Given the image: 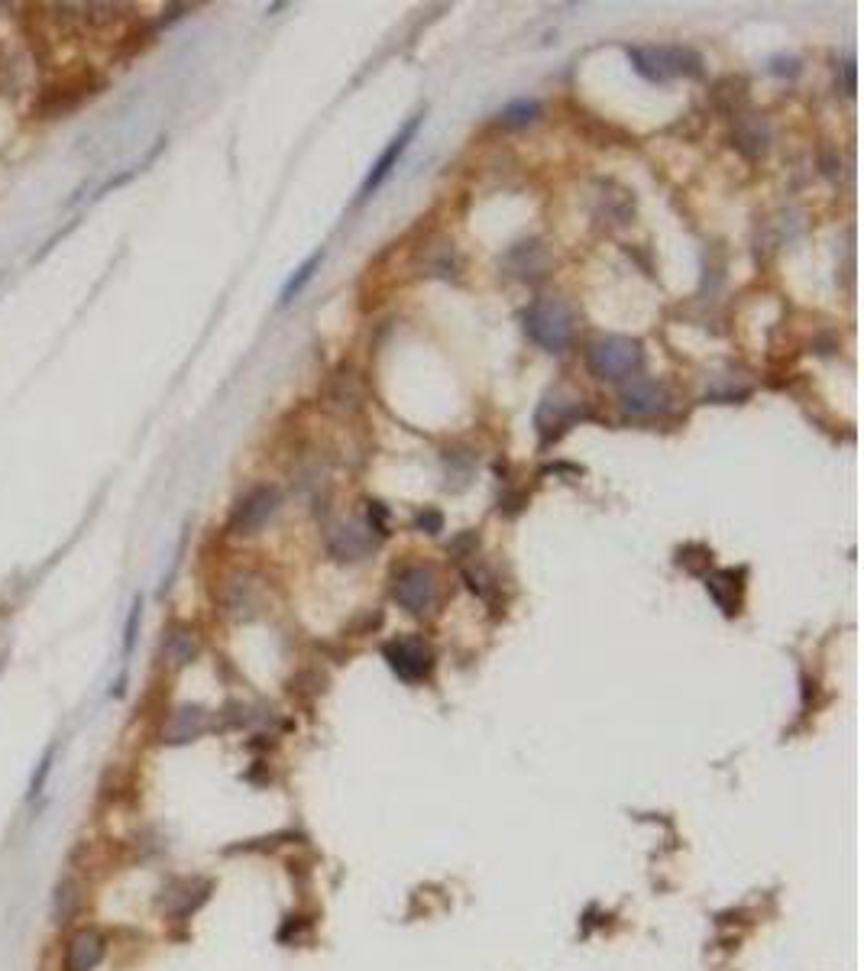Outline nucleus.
<instances>
[{"label": "nucleus", "instance_id": "nucleus-1", "mask_svg": "<svg viewBox=\"0 0 864 971\" xmlns=\"http://www.w3.org/2000/svg\"><path fill=\"white\" fill-rule=\"evenodd\" d=\"M635 72L654 85H667L674 78H699L703 59L690 46H632L628 49Z\"/></svg>", "mask_w": 864, "mask_h": 971}, {"label": "nucleus", "instance_id": "nucleus-2", "mask_svg": "<svg viewBox=\"0 0 864 971\" xmlns=\"http://www.w3.org/2000/svg\"><path fill=\"white\" fill-rule=\"evenodd\" d=\"M521 327H525V334L538 347L560 353L570 347L576 318L567 308V302H560V298H538V302L528 305V311L521 314Z\"/></svg>", "mask_w": 864, "mask_h": 971}, {"label": "nucleus", "instance_id": "nucleus-3", "mask_svg": "<svg viewBox=\"0 0 864 971\" xmlns=\"http://www.w3.org/2000/svg\"><path fill=\"white\" fill-rule=\"evenodd\" d=\"M644 363V350L632 337H599L593 347L586 350V366L589 373L602 382H625L632 379Z\"/></svg>", "mask_w": 864, "mask_h": 971}, {"label": "nucleus", "instance_id": "nucleus-4", "mask_svg": "<svg viewBox=\"0 0 864 971\" xmlns=\"http://www.w3.org/2000/svg\"><path fill=\"white\" fill-rule=\"evenodd\" d=\"M392 599L411 615H428L441 603V577L428 564H408L395 570Z\"/></svg>", "mask_w": 864, "mask_h": 971}, {"label": "nucleus", "instance_id": "nucleus-5", "mask_svg": "<svg viewBox=\"0 0 864 971\" xmlns=\"http://www.w3.org/2000/svg\"><path fill=\"white\" fill-rule=\"evenodd\" d=\"M382 658L405 683H418L434 670V648L421 635H402L382 645Z\"/></svg>", "mask_w": 864, "mask_h": 971}, {"label": "nucleus", "instance_id": "nucleus-6", "mask_svg": "<svg viewBox=\"0 0 864 971\" xmlns=\"http://www.w3.org/2000/svg\"><path fill=\"white\" fill-rule=\"evenodd\" d=\"M279 509V489L276 486H256L233 505L227 531L230 535H256Z\"/></svg>", "mask_w": 864, "mask_h": 971}, {"label": "nucleus", "instance_id": "nucleus-7", "mask_svg": "<svg viewBox=\"0 0 864 971\" xmlns=\"http://www.w3.org/2000/svg\"><path fill=\"white\" fill-rule=\"evenodd\" d=\"M619 402L625 408V415H632V418H657L670 408V392L664 382L635 373L632 379L622 382Z\"/></svg>", "mask_w": 864, "mask_h": 971}, {"label": "nucleus", "instance_id": "nucleus-8", "mask_svg": "<svg viewBox=\"0 0 864 971\" xmlns=\"http://www.w3.org/2000/svg\"><path fill=\"white\" fill-rule=\"evenodd\" d=\"M107 955V936L98 926H78L65 939L62 971H94Z\"/></svg>", "mask_w": 864, "mask_h": 971}, {"label": "nucleus", "instance_id": "nucleus-9", "mask_svg": "<svg viewBox=\"0 0 864 971\" xmlns=\"http://www.w3.org/2000/svg\"><path fill=\"white\" fill-rule=\"evenodd\" d=\"M576 418H583V402L580 399H560V395H547L541 402L538 415H534V425L541 431V441L551 444L564 434Z\"/></svg>", "mask_w": 864, "mask_h": 971}, {"label": "nucleus", "instance_id": "nucleus-10", "mask_svg": "<svg viewBox=\"0 0 864 971\" xmlns=\"http://www.w3.org/2000/svg\"><path fill=\"white\" fill-rule=\"evenodd\" d=\"M211 726V719H208V709H201V706H175L169 719L162 722V742L166 745H188V742H195V738H201L204 732H208Z\"/></svg>", "mask_w": 864, "mask_h": 971}, {"label": "nucleus", "instance_id": "nucleus-11", "mask_svg": "<svg viewBox=\"0 0 864 971\" xmlns=\"http://www.w3.org/2000/svg\"><path fill=\"white\" fill-rule=\"evenodd\" d=\"M421 120H424L421 114H418V117H411V120L405 123V127H402V133L395 136V140H392V143L386 146V153L379 156V162H376V166L369 169V175H366V182H363V188H360V201H366V198L373 195V191H376V188H379L382 182L389 179V172L395 169V162L402 159V153H405L408 140H411V136L418 133V123H421Z\"/></svg>", "mask_w": 864, "mask_h": 971}, {"label": "nucleus", "instance_id": "nucleus-12", "mask_svg": "<svg viewBox=\"0 0 864 971\" xmlns=\"http://www.w3.org/2000/svg\"><path fill=\"white\" fill-rule=\"evenodd\" d=\"M732 143L745 159H761L767 153V143H771V127H767L764 117L745 111V114L735 117Z\"/></svg>", "mask_w": 864, "mask_h": 971}, {"label": "nucleus", "instance_id": "nucleus-13", "mask_svg": "<svg viewBox=\"0 0 864 971\" xmlns=\"http://www.w3.org/2000/svg\"><path fill=\"white\" fill-rule=\"evenodd\" d=\"M706 590L725 615H738V609H742V590H745V570L725 567V570L706 573Z\"/></svg>", "mask_w": 864, "mask_h": 971}, {"label": "nucleus", "instance_id": "nucleus-14", "mask_svg": "<svg viewBox=\"0 0 864 971\" xmlns=\"http://www.w3.org/2000/svg\"><path fill=\"white\" fill-rule=\"evenodd\" d=\"M373 547H376L373 535H366V531L356 525H337V528H331V535H327V551H331L337 560H363Z\"/></svg>", "mask_w": 864, "mask_h": 971}, {"label": "nucleus", "instance_id": "nucleus-15", "mask_svg": "<svg viewBox=\"0 0 864 971\" xmlns=\"http://www.w3.org/2000/svg\"><path fill=\"white\" fill-rule=\"evenodd\" d=\"M505 266H509L518 279H541L547 276V266H551V259H547L544 246L541 243H518L515 250L505 256Z\"/></svg>", "mask_w": 864, "mask_h": 971}, {"label": "nucleus", "instance_id": "nucleus-16", "mask_svg": "<svg viewBox=\"0 0 864 971\" xmlns=\"http://www.w3.org/2000/svg\"><path fill=\"white\" fill-rule=\"evenodd\" d=\"M712 107L722 111L725 117H738L748 111V81L745 78H722L716 88H712Z\"/></svg>", "mask_w": 864, "mask_h": 971}, {"label": "nucleus", "instance_id": "nucleus-17", "mask_svg": "<svg viewBox=\"0 0 864 971\" xmlns=\"http://www.w3.org/2000/svg\"><path fill=\"white\" fill-rule=\"evenodd\" d=\"M198 658V638L191 628H172V632L166 635V641H162V661H166L169 667H185Z\"/></svg>", "mask_w": 864, "mask_h": 971}, {"label": "nucleus", "instance_id": "nucleus-18", "mask_svg": "<svg viewBox=\"0 0 864 971\" xmlns=\"http://www.w3.org/2000/svg\"><path fill=\"white\" fill-rule=\"evenodd\" d=\"M81 910V887L78 881L65 878L56 884V891H52V920L56 923H72Z\"/></svg>", "mask_w": 864, "mask_h": 971}, {"label": "nucleus", "instance_id": "nucleus-19", "mask_svg": "<svg viewBox=\"0 0 864 971\" xmlns=\"http://www.w3.org/2000/svg\"><path fill=\"white\" fill-rule=\"evenodd\" d=\"M541 117V104L538 101H515L509 104L505 111L499 114L502 120V127H509V130H521V127H531L534 120Z\"/></svg>", "mask_w": 864, "mask_h": 971}, {"label": "nucleus", "instance_id": "nucleus-20", "mask_svg": "<svg viewBox=\"0 0 864 971\" xmlns=\"http://www.w3.org/2000/svg\"><path fill=\"white\" fill-rule=\"evenodd\" d=\"M677 564L687 567L690 573H706L712 567V551L706 544H687L677 551Z\"/></svg>", "mask_w": 864, "mask_h": 971}, {"label": "nucleus", "instance_id": "nucleus-21", "mask_svg": "<svg viewBox=\"0 0 864 971\" xmlns=\"http://www.w3.org/2000/svg\"><path fill=\"white\" fill-rule=\"evenodd\" d=\"M324 263V250L321 253H314L311 259H308V263L305 266H301L298 272H295V276L292 279H288V285H285V289H282V302H292V298L301 292V289H305V285L314 279V269H318Z\"/></svg>", "mask_w": 864, "mask_h": 971}, {"label": "nucleus", "instance_id": "nucleus-22", "mask_svg": "<svg viewBox=\"0 0 864 971\" xmlns=\"http://www.w3.org/2000/svg\"><path fill=\"white\" fill-rule=\"evenodd\" d=\"M52 761H56V751H46V755H43V761H39V768H36V774H33V781H30V790H26V800H36L39 797V793H43V787H46V777H49V771H52Z\"/></svg>", "mask_w": 864, "mask_h": 971}, {"label": "nucleus", "instance_id": "nucleus-23", "mask_svg": "<svg viewBox=\"0 0 864 971\" xmlns=\"http://www.w3.org/2000/svg\"><path fill=\"white\" fill-rule=\"evenodd\" d=\"M140 619H143V599H136L133 609H130V619L127 628H123V654H130L136 645V632H140Z\"/></svg>", "mask_w": 864, "mask_h": 971}, {"label": "nucleus", "instance_id": "nucleus-24", "mask_svg": "<svg viewBox=\"0 0 864 971\" xmlns=\"http://www.w3.org/2000/svg\"><path fill=\"white\" fill-rule=\"evenodd\" d=\"M421 531H428V535H437V531H441L444 528V515L441 512H437V509H424L421 515H418V522H415Z\"/></svg>", "mask_w": 864, "mask_h": 971}, {"label": "nucleus", "instance_id": "nucleus-25", "mask_svg": "<svg viewBox=\"0 0 864 971\" xmlns=\"http://www.w3.org/2000/svg\"><path fill=\"white\" fill-rule=\"evenodd\" d=\"M386 518H389V512L382 509L379 502H369V528L379 531V535H389V531H386Z\"/></svg>", "mask_w": 864, "mask_h": 971}]
</instances>
